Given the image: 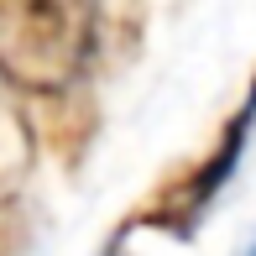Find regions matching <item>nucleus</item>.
Segmentation results:
<instances>
[{
    "label": "nucleus",
    "instance_id": "nucleus-1",
    "mask_svg": "<svg viewBox=\"0 0 256 256\" xmlns=\"http://www.w3.org/2000/svg\"><path fill=\"white\" fill-rule=\"evenodd\" d=\"M94 0H0V78L10 89H63L94 52Z\"/></svg>",
    "mask_w": 256,
    "mask_h": 256
},
{
    "label": "nucleus",
    "instance_id": "nucleus-2",
    "mask_svg": "<svg viewBox=\"0 0 256 256\" xmlns=\"http://www.w3.org/2000/svg\"><path fill=\"white\" fill-rule=\"evenodd\" d=\"M26 168H32V131H26V120H21L16 100L0 89V199L16 194V183L26 178Z\"/></svg>",
    "mask_w": 256,
    "mask_h": 256
},
{
    "label": "nucleus",
    "instance_id": "nucleus-3",
    "mask_svg": "<svg viewBox=\"0 0 256 256\" xmlns=\"http://www.w3.org/2000/svg\"><path fill=\"white\" fill-rule=\"evenodd\" d=\"M240 256H256V240H251V246H246V251H240Z\"/></svg>",
    "mask_w": 256,
    "mask_h": 256
}]
</instances>
